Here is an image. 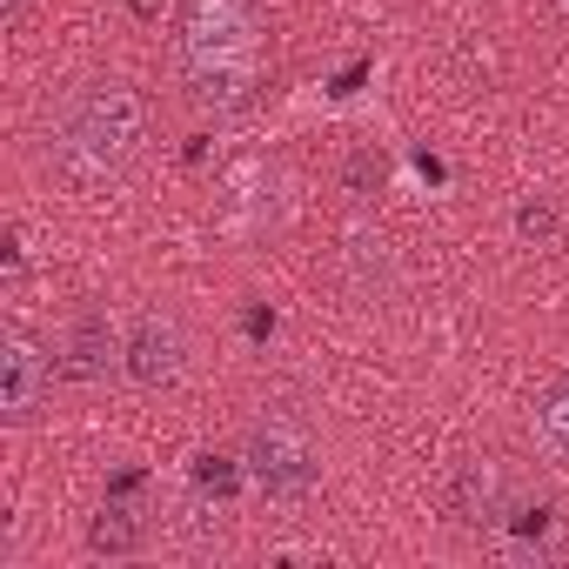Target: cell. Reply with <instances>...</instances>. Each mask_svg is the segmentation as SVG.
<instances>
[{"instance_id":"cell-1","label":"cell","mask_w":569,"mask_h":569,"mask_svg":"<svg viewBox=\"0 0 569 569\" xmlns=\"http://www.w3.org/2000/svg\"><path fill=\"white\" fill-rule=\"evenodd\" d=\"M134 141H141V94L121 88V81L88 88V94L68 108V121H61V154H68L81 174L121 168V161L134 154Z\"/></svg>"},{"instance_id":"cell-2","label":"cell","mask_w":569,"mask_h":569,"mask_svg":"<svg viewBox=\"0 0 569 569\" xmlns=\"http://www.w3.org/2000/svg\"><path fill=\"white\" fill-rule=\"evenodd\" d=\"M248 476H254L268 496H309L316 476H322V462H316V449H309L289 422H261V429L248 436Z\"/></svg>"},{"instance_id":"cell-3","label":"cell","mask_w":569,"mask_h":569,"mask_svg":"<svg viewBox=\"0 0 569 569\" xmlns=\"http://www.w3.org/2000/svg\"><path fill=\"white\" fill-rule=\"evenodd\" d=\"M254 28L241 0H194L188 8V68H248Z\"/></svg>"},{"instance_id":"cell-4","label":"cell","mask_w":569,"mask_h":569,"mask_svg":"<svg viewBox=\"0 0 569 569\" xmlns=\"http://www.w3.org/2000/svg\"><path fill=\"white\" fill-rule=\"evenodd\" d=\"M41 389H48V356H41V342L21 336V329H8V336H0V409H8V416H34Z\"/></svg>"},{"instance_id":"cell-5","label":"cell","mask_w":569,"mask_h":569,"mask_svg":"<svg viewBox=\"0 0 569 569\" xmlns=\"http://www.w3.org/2000/svg\"><path fill=\"white\" fill-rule=\"evenodd\" d=\"M128 376H134L141 389L174 382V376H181V329L161 322V316H141V329H134V342H128Z\"/></svg>"},{"instance_id":"cell-6","label":"cell","mask_w":569,"mask_h":569,"mask_svg":"<svg viewBox=\"0 0 569 569\" xmlns=\"http://www.w3.org/2000/svg\"><path fill=\"white\" fill-rule=\"evenodd\" d=\"M254 88V68H194V101L208 108H241Z\"/></svg>"},{"instance_id":"cell-7","label":"cell","mask_w":569,"mask_h":569,"mask_svg":"<svg viewBox=\"0 0 569 569\" xmlns=\"http://www.w3.org/2000/svg\"><path fill=\"white\" fill-rule=\"evenodd\" d=\"M101 356H108V322L101 316H81L74 322V376H101Z\"/></svg>"},{"instance_id":"cell-8","label":"cell","mask_w":569,"mask_h":569,"mask_svg":"<svg viewBox=\"0 0 569 569\" xmlns=\"http://www.w3.org/2000/svg\"><path fill=\"white\" fill-rule=\"evenodd\" d=\"M489 502H496V469H489V462H469V469H462V489H456V516L476 522Z\"/></svg>"},{"instance_id":"cell-9","label":"cell","mask_w":569,"mask_h":569,"mask_svg":"<svg viewBox=\"0 0 569 569\" xmlns=\"http://www.w3.org/2000/svg\"><path fill=\"white\" fill-rule=\"evenodd\" d=\"M134 536H141V529H134V516H128V509H101L88 542H94L101 556H128V549H134Z\"/></svg>"},{"instance_id":"cell-10","label":"cell","mask_w":569,"mask_h":569,"mask_svg":"<svg viewBox=\"0 0 569 569\" xmlns=\"http://www.w3.org/2000/svg\"><path fill=\"white\" fill-rule=\"evenodd\" d=\"M542 442L556 449V456H569V376L549 389V402H542Z\"/></svg>"},{"instance_id":"cell-11","label":"cell","mask_w":569,"mask_h":569,"mask_svg":"<svg viewBox=\"0 0 569 569\" xmlns=\"http://www.w3.org/2000/svg\"><path fill=\"white\" fill-rule=\"evenodd\" d=\"M516 228H522V234H536V241H549V234H556V214H549L542 201H529V208L516 214Z\"/></svg>"}]
</instances>
